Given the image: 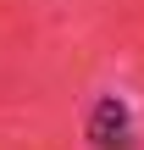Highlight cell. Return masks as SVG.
<instances>
[{
  "label": "cell",
  "instance_id": "obj_1",
  "mask_svg": "<svg viewBox=\"0 0 144 150\" xmlns=\"http://www.w3.org/2000/svg\"><path fill=\"white\" fill-rule=\"evenodd\" d=\"M83 134H89L94 150H133V117H128V106L117 95H100L89 122H83Z\"/></svg>",
  "mask_w": 144,
  "mask_h": 150
}]
</instances>
